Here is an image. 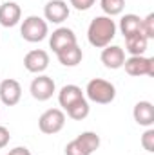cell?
I'll use <instances>...</instances> for the list:
<instances>
[{"label":"cell","instance_id":"obj_17","mask_svg":"<svg viewBox=\"0 0 154 155\" xmlns=\"http://www.w3.org/2000/svg\"><path fill=\"white\" fill-rule=\"evenodd\" d=\"M140 29H142V18L138 15L129 13V15H123L121 16V20H120V31H121L123 38L125 36H131L134 33H142Z\"/></svg>","mask_w":154,"mask_h":155},{"label":"cell","instance_id":"obj_25","mask_svg":"<svg viewBox=\"0 0 154 155\" xmlns=\"http://www.w3.org/2000/svg\"><path fill=\"white\" fill-rule=\"evenodd\" d=\"M9 141H11V134H9V130H7L5 126L0 124V148H5V146L9 144Z\"/></svg>","mask_w":154,"mask_h":155},{"label":"cell","instance_id":"obj_15","mask_svg":"<svg viewBox=\"0 0 154 155\" xmlns=\"http://www.w3.org/2000/svg\"><path fill=\"white\" fill-rule=\"evenodd\" d=\"M82 97H85V96H83V90L78 85H64L58 92V103L64 110L67 107H71L75 101L82 99Z\"/></svg>","mask_w":154,"mask_h":155},{"label":"cell","instance_id":"obj_20","mask_svg":"<svg viewBox=\"0 0 154 155\" xmlns=\"http://www.w3.org/2000/svg\"><path fill=\"white\" fill-rule=\"evenodd\" d=\"M76 139L91 152V153H94V152L100 148V143H102V141H100V135H98L96 132H82Z\"/></svg>","mask_w":154,"mask_h":155},{"label":"cell","instance_id":"obj_18","mask_svg":"<svg viewBox=\"0 0 154 155\" xmlns=\"http://www.w3.org/2000/svg\"><path fill=\"white\" fill-rule=\"evenodd\" d=\"M65 112H67V116L71 117V119H75V121H83L85 117L89 116V112H91L89 101H87L85 97H82V99L75 101L71 107H67Z\"/></svg>","mask_w":154,"mask_h":155},{"label":"cell","instance_id":"obj_3","mask_svg":"<svg viewBox=\"0 0 154 155\" xmlns=\"http://www.w3.org/2000/svg\"><path fill=\"white\" fill-rule=\"evenodd\" d=\"M20 36L29 43H38L49 36V25L44 18L37 15L27 16L20 25Z\"/></svg>","mask_w":154,"mask_h":155},{"label":"cell","instance_id":"obj_6","mask_svg":"<svg viewBox=\"0 0 154 155\" xmlns=\"http://www.w3.org/2000/svg\"><path fill=\"white\" fill-rule=\"evenodd\" d=\"M29 92L31 96L37 99V101H47L53 97V94L56 92V85H54V79L45 74H38L31 81L29 85Z\"/></svg>","mask_w":154,"mask_h":155},{"label":"cell","instance_id":"obj_26","mask_svg":"<svg viewBox=\"0 0 154 155\" xmlns=\"http://www.w3.org/2000/svg\"><path fill=\"white\" fill-rule=\"evenodd\" d=\"M7 155H31V152H29L26 146H16V148L9 150V153Z\"/></svg>","mask_w":154,"mask_h":155},{"label":"cell","instance_id":"obj_21","mask_svg":"<svg viewBox=\"0 0 154 155\" xmlns=\"http://www.w3.org/2000/svg\"><path fill=\"white\" fill-rule=\"evenodd\" d=\"M142 35L147 40L154 38V13H149L145 18H142Z\"/></svg>","mask_w":154,"mask_h":155},{"label":"cell","instance_id":"obj_10","mask_svg":"<svg viewBox=\"0 0 154 155\" xmlns=\"http://www.w3.org/2000/svg\"><path fill=\"white\" fill-rule=\"evenodd\" d=\"M75 43H76V35L69 27H58L53 31V35H49V47L53 49L54 54L58 51H62L64 47H69Z\"/></svg>","mask_w":154,"mask_h":155},{"label":"cell","instance_id":"obj_11","mask_svg":"<svg viewBox=\"0 0 154 155\" xmlns=\"http://www.w3.org/2000/svg\"><path fill=\"white\" fill-rule=\"evenodd\" d=\"M100 60H102V63H103L107 69H111V71L121 69L123 63H125V51H123L120 45H107V47H103Z\"/></svg>","mask_w":154,"mask_h":155},{"label":"cell","instance_id":"obj_9","mask_svg":"<svg viewBox=\"0 0 154 155\" xmlns=\"http://www.w3.org/2000/svg\"><path fill=\"white\" fill-rule=\"evenodd\" d=\"M24 67L27 72L42 74L49 67V54L44 49H33L24 56Z\"/></svg>","mask_w":154,"mask_h":155},{"label":"cell","instance_id":"obj_12","mask_svg":"<svg viewBox=\"0 0 154 155\" xmlns=\"http://www.w3.org/2000/svg\"><path fill=\"white\" fill-rule=\"evenodd\" d=\"M22 9L16 2H5L0 5V25L2 27H15L20 24Z\"/></svg>","mask_w":154,"mask_h":155},{"label":"cell","instance_id":"obj_22","mask_svg":"<svg viewBox=\"0 0 154 155\" xmlns=\"http://www.w3.org/2000/svg\"><path fill=\"white\" fill-rule=\"evenodd\" d=\"M65 155H93L78 139H73L71 143H67L65 146Z\"/></svg>","mask_w":154,"mask_h":155},{"label":"cell","instance_id":"obj_1","mask_svg":"<svg viewBox=\"0 0 154 155\" xmlns=\"http://www.w3.org/2000/svg\"><path fill=\"white\" fill-rule=\"evenodd\" d=\"M116 24L111 16H96L91 20L89 27H87V40L93 47L96 49H103L107 45H111V41L116 36Z\"/></svg>","mask_w":154,"mask_h":155},{"label":"cell","instance_id":"obj_4","mask_svg":"<svg viewBox=\"0 0 154 155\" xmlns=\"http://www.w3.org/2000/svg\"><path fill=\"white\" fill-rule=\"evenodd\" d=\"M65 126V112L60 108H49L38 119V128L45 135H54Z\"/></svg>","mask_w":154,"mask_h":155},{"label":"cell","instance_id":"obj_2","mask_svg":"<svg viewBox=\"0 0 154 155\" xmlns=\"http://www.w3.org/2000/svg\"><path fill=\"white\" fill-rule=\"evenodd\" d=\"M85 96L89 101L98 103V105H109L116 97V87L102 78H93L87 87H85Z\"/></svg>","mask_w":154,"mask_h":155},{"label":"cell","instance_id":"obj_13","mask_svg":"<svg viewBox=\"0 0 154 155\" xmlns=\"http://www.w3.org/2000/svg\"><path fill=\"white\" fill-rule=\"evenodd\" d=\"M132 117L140 126L152 128L154 124V107L151 101H138L132 108Z\"/></svg>","mask_w":154,"mask_h":155},{"label":"cell","instance_id":"obj_5","mask_svg":"<svg viewBox=\"0 0 154 155\" xmlns=\"http://www.w3.org/2000/svg\"><path fill=\"white\" fill-rule=\"evenodd\" d=\"M123 69L129 76L140 78V76H154V58L147 56H129L125 58Z\"/></svg>","mask_w":154,"mask_h":155},{"label":"cell","instance_id":"obj_24","mask_svg":"<svg viewBox=\"0 0 154 155\" xmlns=\"http://www.w3.org/2000/svg\"><path fill=\"white\" fill-rule=\"evenodd\" d=\"M96 0H69V4L76 9V11H87L94 5Z\"/></svg>","mask_w":154,"mask_h":155},{"label":"cell","instance_id":"obj_7","mask_svg":"<svg viewBox=\"0 0 154 155\" xmlns=\"http://www.w3.org/2000/svg\"><path fill=\"white\" fill-rule=\"evenodd\" d=\"M69 5L67 2L64 0H51L45 4L44 7V20L45 22H51V24H62L69 18Z\"/></svg>","mask_w":154,"mask_h":155},{"label":"cell","instance_id":"obj_8","mask_svg":"<svg viewBox=\"0 0 154 155\" xmlns=\"http://www.w3.org/2000/svg\"><path fill=\"white\" fill-rule=\"evenodd\" d=\"M20 97H22V87H20V83L16 79L7 78V79H2L0 81V101L5 107L18 105Z\"/></svg>","mask_w":154,"mask_h":155},{"label":"cell","instance_id":"obj_19","mask_svg":"<svg viewBox=\"0 0 154 155\" xmlns=\"http://www.w3.org/2000/svg\"><path fill=\"white\" fill-rule=\"evenodd\" d=\"M100 7L105 16H118L125 9V0H100Z\"/></svg>","mask_w":154,"mask_h":155},{"label":"cell","instance_id":"obj_23","mask_svg":"<svg viewBox=\"0 0 154 155\" xmlns=\"http://www.w3.org/2000/svg\"><path fill=\"white\" fill-rule=\"evenodd\" d=\"M142 146L145 152H154V130L147 128L142 135Z\"/></svg>","mask_w":154,"mask_h":155},{"label":"cell","instance_id":"obj_14","mask_svg":"<svg viewBox=\"0 0 154 155\" xmlns=\"http://www.w3.org/2000/svg\"><path fill=\"white\" fill-rule=\"evenodd\" d=\"M56 58L64 67H76L83 60V52L78 47V43H75V45H69V47H64L62 51H58Z\"/></svg>","mask_w":154,"mask_h":155},{"label":"cell","instance_id":"obj_16","mask_svg":"<svg viewBox=\"0 0 154 155\" xmlns=\"http://www.w3.org/2000/svg\"><path fill=\"white\" fill-rule=\"evenodd\" d=\"M147 45H149V40L142 33H134L131 36H125V51L131 56H143L147 51Z\"/></svg>","mask_w":154,"mask_h":155}]
</instances>
